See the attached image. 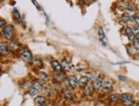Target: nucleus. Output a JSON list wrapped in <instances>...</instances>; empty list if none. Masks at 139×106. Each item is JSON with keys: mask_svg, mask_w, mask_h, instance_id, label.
I'll use <instances>...</instances> for the list:
<instances>
[{"mask_svg": "<svg viewBox=\"0 0 139 106\" xmlns=\"http://www.w3.org/2000/svg\"><path fill=\"white\" fill-rule=\"evenodd\" d=\"M112 87V82L108 80H105L103 81V83H102V89L103 90V92H108V91L111 89Z\"/></svg>", "mask_w": 139, "mask_h": 106, "instance_id": "obj_9", "label": "nucleus"}, {"mask_svg": "<svg viewBox=\"0 0 139 106\" xmlns=\"http://www.w3.org/2000/svg\"><path fill=\"white\" fill-rule=\"evenodd\" d=\"M89 77L86 76H81L80 78H79V80H78V85H79V86H84V85H86L87 83H88L89 81Z\"/></svg>", "mask_w": 139, "mask_h": 106, "instance_id": "obj_10", "label": "nucleus"}, {"mask_svg": "<svg viewBox=\"0 0 139 106\" xmlns=\"http://www.w3.org/2000/svg\"><path fill=\"white\" fill-rule=\"evenodd\" d=\"M10 52V48L8 45L4 42H0V54H7Z\"/></svg>", "mask_w": 139, "mask_h": 106, "instance_id": "obj_8", "label": "nucleus"}, {"mask_svg": "<svg viewBox=\"0 0 139 106\" xmlns=\"http://www.w3.org/2000/svg\"><path fill=\"white\" fill-rule=\"evenodd\" d=\"M127 10H130V11H135V8H134L133 6H131V5L128 6V7H127Z\"/></svg>", "mask_w": 139, "mask_h": 106, "instance_id": "obj_27", "label": "nucleus"}, {"mask_svg": "<svg viewBox=\"0 0 139 106\" xmlns=\"http://www.w3.org/2000/svg\"><path fill=\"white\" fill-rule=\"evenodd\" d=\"M13 15H14L15 18H16V19H19V18H20V14H19V12H18V10H16V9H15V10H13Z\"/></svg>", "mask_w": 139, "mask_h": 106, "instance_id": "obj_21", "label": "nucleus"}, {"mask_svg": "<svg viewBox=\"0 0 139 106\" xmlns=\"http://www.w3.org/2000/svg\"><path fill=\"white\" fill-rule=\"evenodd\" d=\"M135 37H136V39H137V40H139V31L135 35Z\"/></svg>", "mask_w": 139, "mask_h": 106, "instance_id": "obj_29", "label": "nucleus"}, {"mask_svg": "<svg viewBox=\"0 0 139 106\" xmlns=\"http://www.w3.org/2000/svg\"><path fill=\"white\" fill-rule=\"evenodd\" d=\"M43 87H44L43 83H42L41 81H34V82L33 83V85H32V87H30L28 93H29L31 96H35V95H37L38 93L43 89Z\"/></svg>", "mask_w": 139, "mask_h": 106, "instance_id": "obj_1", "label": "nucleus"}, {"mask_svg": "<svg viewBox=\"0 0 139 106\" xmlns=\"http://www.w3.org/2000/svg\"><path fill=\"white\" fill-rule=\"evenodd\" d=\"M130 20L133 21V22H136L137 25H139V16H131V20Z\"/></svg>", "mask_w": 139, "mask_h": 106, "instance_id": "obj_18", "label": "nucleus"}, {"mask_svg": "<svg viewBox=\"0 0 139 106\" xmlns=\"http://www.w3.org/2000/svg\"><path fill=\"white\" fill-rule=\"evenodd\" d=\"M67 81H68V83L72 87H76L78 86V79H77V77L75 76H68L67 78Z\"/></svg>", "mask_w": 139, "mask_h": 106, "instance_id": "obj_5", "label": "nucleus"}, {"mask_svg": "<svg viewBox=\"0 0 139 106\" xmlns=\"http://www.w3.org/2000/svg\"><path fill=\"white\" fill-rule=\"evenodd\" d=\"M120 98V96L118 94H112L111 96H110V99H111L112 101H114V102H115V101H117L118 99Z\"/></svg>", "mask_w": 139, "mask_h": 106, "instance_id": "obj_19", "label": "nucleus"}, {"mask_svg": "<svg viewBox=\"0 0 139 106\" xmlns=\"http://www.w3.org/2000/svg\"><path fill=\"white\" fill-rule=\"evenodd\" d=\"M44 101H45V98H44L43 96L36 97V98H34V103H35L36 104H38V105L44 104Z\"/></svg>", "mask_w": 139, "mask_h": 106, "instance_id": "obj_12", "label": "nucleus"}, {"mask_svg": "<svg viewBox=\"0 0 139 106\" xmlns=\"http://www.w3.org/2000/svg\"><path fill=\"white\" fill-rule=\"evenodd\" d=\"M120 99L124 102V104H126V105L130 106L131 104H133L132 102V95L130 94V93H123L120 96Z\"/></svg>", "mask_w": 139, "mask_h": 106, "instance_id": "obj_2", "label": "nucleus"}, {"mask_svg": "<svg viewBox=\"0 0 139 106\" xmlns=\"http://www.w3.org/2000/svg\"><path fill=\"white\" fill-rule=\"evenodd\" d=\"M102 83H103V79H102V77H97V78L94 81V82H93L94 88L96 89V90L101 89L102 87Z\"/></svg>", "mask_w": 139, "mask_h": 106, "instance_id": "obj_6", "label": "nucleus"}, {"mask_svg": "<svg viewBox=\"0 0 139 106\" xmlns=\"http://www.w3.org/2000/svg\"><path fill=\"white\" fill-rule=\"evenodd\" d=\"M138 106H139V105H138Z\"/></svg>", "mask_w": 139, "mask_h": 106, "instance_id": "obj_32", "label": "nucleus"}, {"mask_svg": "<svg viewBox=\"0 0 139 106\" xmlns=\"http://www.w3.org/2000/svg\"><path fill=\"white\" fill-rule=\"evenodd\" d=\"M132 30H134V31H138L139 30V25H137V24L133 25V26H132Z\"/></svg>", "mask_w": 139, "mask_h": 106, "instance_id": "obj_26", "label": "nucleus"}, {"mask_svg": "<svg viewBox=\"0 0 139 106\" xmlns=\"http://www.w3.org/2000/svg\"><path fill=\"white\" fill-rule=\"evenodd\" d=\"M98 35H99L100 40H103L104 37H105V34H104V31L102 28H99V30H98Z\"/></svg>", "mask_w": 139, "mask_h": 106, "instance_id": "obj_16", "label": "nucleus"}, {"mask_svg": "<svg viewBox=\"0 0 139 106\" xmlns=\"http://www.w3.org/2000/svg\"><path fill=\"white\" fill-rule=\"evenodd\" d=\"M54 76H55L56 79L58 80V81H62V80L64 79L65 75L61 71H56L55 73H54Z\"/></svg>", "mask_w": 139, "mask_h": 106, "instance_id": "obj_11", "label": "nucleus"}, {"mask_svg": "<svg viewBox=\"0 0 139 106\" xmlns=\"http://www.w3.org/2000/svg\"><path fill=\"white\" fill-rule=\"evenodd\" d=\"M21 55H22V57L23 58V60H25L27 62H32V60H33V54H32V53L30 52L28 49H27V48H24V49H22V51H21Z\"/></svg>", "mask_w": 139, "mask_h": 106, "instance_id": "obj_3", "label": "nucleus"}, {"mask_svg": "<svg viewBox=\"0 0 139 106\" xmlns=\"http://www.w3.org/2000/svg\"><path fill=\"white\" fill-rule=\"evenodd\" d=\"M38 106H46L44 104H39V105H38Z\"/></svg>", "mask_w": 139, "mask_h": 106, "instance_id": "obj_31", "label": "nucleus"}, {"mask_svg": "<svg viewBox=\"0 0 139 106\" xmlns=\"http://www.w3.org/2000/svg\"><path fill=\"white\" fill-rule=\"evenodd\" d=\"M133 48H135L136 50H137V51H139V40H136V41H134V42H133Z\"/></svg>", "mask_w": 139, "mask_h": 106, "instance_id": "obj_20", "label": "nucleus"}, {"mask_svg": "<svg viewBox=\"0 0 139 106\" xmlns=\"http://www.w3.org/2000/svg\"><path fill=\"white\" fill-rule=\"evenodd\" d=\"M2 33L6 39H10L12 37V35H13V31H12L11 27L7 25V26H5L4 28H3Z\"/></svg>", "mask_w": 139, "mask_h": 106, "instance_id": "obj_4", "label": "nucleus"}, {"mask_svg": "<svg viewBox=\"0 0 139 106\" xmlns=\"http://www.w3.org/2000/svg\"><path fill=\"white\" fill-rule=\"evenodd\" d=\"M84 95H86V96H89V95H90L91 94V93H92V88H91V87H84Z\"/></svg>", "mask_w": 139, "mask_h": 106, "instance_id": "obj_15", "label": "nucleus"}, {"mask_svg": "<svg viewBox=\"0 0 139 106\" xmlns=\"http://www.w3.org/2000/svg\"><path fill=\"white\" fill-rule=\"evenodd\" d=\"M64 95L67 99H70V98H72V93H71V92L68 89H65L64 90Z\"/></svg>", "mask_w": 139, "mask_h": 106, "instance_id": "obj_17", "label": "nucleus"}, {"mask_svg": "<svg viewBox=\"0 0 139 106\" xmlns=\"http://www.w3.org/2000/svg\"><path fill=\"white\" fill-rule=\"evenodd\" d=\"M61 67L64 68V69L69 70L71 68V65L67 62V60H63L62 62L61 63Z\"/></svg>", "mask_w": 139, "mask_h": 106, "instance_id": "obj_14", "label": "nucleus"}, {"mask_svg": "<svg viewBox=\"0 0 139 106\" xmlns=\"http://www.w3.org/2000/svg\"><path fill=\"white\" fill-rule=\"evenodd\" d=\"M125 31L127 35L131 34V33H132V28H131V27H129V26L126 27V28L125 29Z\"/></svg>", "mask_w": 139, "mask_h": 106, "instance_id": "obj_22", "label": "nucleus"}, {"mask_svg": "<svg viewBox=\"0 0 139 106\" xmlns=\"http://www.w3.org/2000/svg\"><path fill=\"white\" fill-rule=\"evenodd\" d=\"M128 38H129V40H131V41H133L134 39L136 38V37H135V35H134L133 33H131V34L128 35Z\"/></svg>", "mask_w": 139, "mask_h": 106, "instance_id": "obj_25", "label": "nucleus"}, {"mask_svg": "<svg viewBox=\"0 0 139 106\" xmlns=\"http://www.w3.org/2000/svg\"><path fill=\"white\" fill-rule=\"evenodd\" d=\"M88 77H89V79H90V80H94V81L96 79V78H97V77L96 76V74H95L94 72H93V73H90V76H89Z\"/></svg>", "mask_w": 139, "mask_h": 106, "instance_id": "obj_23", "label": "nucleus"}, {"mask_svg": "<svg viewBox=\"0 0 139 106\" xmlns=\"http://www.w3.org/2000/svg\"><path fill=\"white\" fill-rule=\"evenodd\" d=\"M33 4H35V5H36V6H37L38 8H39V10H40V7H39V4H37V3H36V1H33Z\"/></svg>", "mask_w": 139, "mask_h": 106, "instance_id": "obj_30", "label": "nucleus"}, {"mask_svg": "<svg viewBox=\"0 0 139 106\" xmlns=\"http://www.w3.org/2000/svg\"><path fill=\"white\" fill-rule=\"evenodd\" d=\"M38 76H39V79L43 80V81H47V80L49 79V76H48L47 74L43 71L39 72V73H38Z\"/></svg>", "mask_w": 139, "mask_h": 106, "instance_id": "obj_13", "label": "nucleus"}, {"mask_svg": "<svg viewBox=\"0 0 139 106\" xmlns=\"http://www.w3.org/2000/svg\"><path fill=\"white\" fill-rule=\"evenodd\" d=\"M118 77H119V80H120V81H125V80H126V78H125L124 76H119Z\"/></svg>", "mask_w": 139, "mask_h": 106, "instance_id": "obj_28", "label": "nucleus"}, {"mask_svg": "<svg viewBox=\"0 0 139 106\" xmlns=\"http://www.w3.org/2000/svg\"><path fill=\"white\" fill-rule=\"evenodd\" d=\"M6 25V22L4 20H0V28H4Z\"/></svg>", "mask_w": 139, "mask_h": 106, "instance_id": "obj_24", "label": "nucleus"}, {"mask_svg": "<svg viewBox=\"0 0 139 106\" xmlns=\"http://www.w3.org/2000/svg\"><path fill=\"white\" fill-rule=\"evenodd\" d=\"M51 66L54 70H56V71H61L62 67H61V63H59L57 60H51Z\"/></svg>", "mask_w": 139, "mask_h": 106, "instance_id": "obj_7", "label": "nucleus"}]
</instances>
